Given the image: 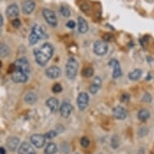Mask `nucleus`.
<instances>
[{
	"instance_id": "nucleus-1",
	"label": "nucleus",
	"mask_w": 154,
	"mask_h": 154,
	"mask_svg": "<svg viewBox=\"0 0 154 154\" xmlns=\"http://www.w3.org/2000/svg\"><path fill=\"white\" fill-rule=\"evenodd\" d=\"M53 47L49 43L44 44L40 48L34 50V55L36 63L41 66H45L53 57Z\"/></svg>"
},
{
	"instance_id": "nucleus-2",
	"label": "nucleus",
	"mask_w": 154,
	"mask_h": 154,
	"mask_svg": "<svg viewBox=\"0 0 154 154\" xmlns=\"http://www.w3.org/2000/svg\"><path fill=\"white\" fill-rule=\"evenodd\" d=\"M79 70V62L73 57H70L67 61L66 66V76L69 79L73 80L76 78Z\"/></svg>"
},
{
	"instance_id": "nucleus-3",
	"label": "nucleus",
	"mask_w": 154,
	"mask_h": 154,
	"mask_svg": "<svg viewBox=\"0 0 154 154\" xmlns=\"http://www.w3.org/2000/svg\"><path fill=\"white\" fill-rule=\"evenodd\" d=\"M45 35L43 29L40 25L35 24L32 28V32H31L29 37H28V41L30 45H35L40 41V39L42 38Z\"/></svg>"
},
{
	"instance_id": "nucleus-4",
	"label": "nucleus",
	"mask_w": 154,
	"mask_h": 154,
	"mask_svg": "<svg viewBox=\"0 0 154 154\" xmlns=\"http://www.w3.org/2000/svg\"><path fill=\"white\" fill-rule=\"evenodd\" d=\"M14 66L15 67V69L20 70L23 73H28V74L30 73V64H29L28 59L25 57H21V58L16 60L14 63Z\"/></svg>"
},
{
	"instance_id": "nucleus-5",
	"label": "nucleus",
	"mask_w": 154,
	"mask_h": 154,
	"mask_svg": "<svg viewBox=\"0 0 154 154\" xmlns=\"http://www.w3.org/2000/svg\"><path fill=\"white\" fill-rule=\"evenodd\" d=\"M42 13H43V16L45 19L46 22L49 25L53 26V27H56L57 25V19L55 13L53 12V11L45 8L42 11Z\"/></svg>"
},
{
	"instance_id": "nucleus-6",
	"label": "nucleus",
	"mask_w": 154,
	"mask_h": 154,
	"mask_svg": "<svg viewBox=\"0 0 154 154\" xmlns=\"http://www.w3.org/2000/svg\"><path fill=\"white\" fill-rule=\"evenodd\" d=\"M94 53L99 56L105 55L108 50V45L105 41H97L94 44Z\"/></svg>"
},
{
	"instance_id": "nucleus-7",
	"label": "nucleus",
	"mask_w": 154,
	"mask_h": 154,
	"mask_svg": "<svg viewBox=\"0 0 154 154\" xmlns=\"http://www.w3.org/2000/svg\"><path fill=\"white\" fill-rule=\"evenodd\" d=\"M31 143L37 149H41L45 146L46 142V138L45 135L42 134H34L30 138Z\"/></svg>"
},
{
	"instance_id": "nucleus-8",
	"label": "nucleus",
	"mask_w": 154,
	"mask_h": 154,
	"mask_svg": "<svg viewBox=\"0 0 154 154\" xmlns=\"http://www.w3.org/2000/svg\"><path fill=\"white\" fill-rule=\"evenodd\" d=\"M11 79L13 82H15L16 83H23L28 81V74L26 73H23L22 71L15 69L12 73Z\"/></svg>"
},
{
	"instance_id": "nucleus-9",
	"label": "nucleus",
	"mask_w": 154,
	"mask_h": 154,
	"mask_svg": "<svg viewBox=\"0 0 154 154\" xmlns=\"http://www.w3.org/2000/svg\"><path fill=\"white\" fill-rule=\"evenodd\" d=\"M77 103H78V106L79 108L81 111H84L86 108V106H88L89 103V95L86 92H82L78 96L77 99Z\"/></svg>"
},
{
	"instance_id": "nucleus-10",
	"label": "nucleus",
	"mask_w": 154,
	"mask_h": 154,
	"mask_svg": "<svg viewBox=\"0 0 154 154\" xmlns=\"http://www.w3.org/2000/svg\"><path fill=\"white\" fill-rule=\"evenodd\" d=\"M108 64L109 66L113 68V73H112L113 79H119V77L122 75V69L119 61H117L116 59H111V61L108 62Z\"/></svg>"
},
{
	"instance_id": "nucleus-11",
	"label": "nucleus",
	"mask_w": 154,
	"mask_h": 154,
	"mask_svg": "<svg viewBox=\"0 0 154 154\" xmlns=\"http://www.w3.org/2000/svg\"><path fill=\"white\" fill-rule=\"evenodd\" d=\"M113 116L116 119H119V120H123V119H126L128 113L125 108H124L121 106H117L113 108Z\"/></svg>"
},
{
	"instance_id": "nucleus-12",
	"label": "nucleus",
	"mask_w": 154,
	"mask_h": 154,
	"mask_svg": "<svg viewBox=\"0 0 154 154\" xmlns=\"http://www.w3.org/2000/svg\"><path fill=\"white\" fill-rule=\"evenodd\" d=\"M19 154H36L35 149L28 142H23L18 149Z\"/></svg>"
},
{
	"instance_id": "nucleus-13",
	"label": "nucleus",
	"mask_w": 154,
	"mask_h": 154,
	"mask_svg": "<svg viewBox=\"0 0 154 154\" xmlns=\"http://www.w3.org/2000/svg\"><path fill=\"white\" fill-rule=\"evenodd\" d=\"M45 73L47 77H48L49 79H55L59 78L61 74V69L58 68L57 66H51L49 68L46 69Z\"/></svg>"
},
{
	"instance_id": "nucleus-14",
	"label": "nucleus",
	"mask_w": 154,
	"mask_h": 154,
	"mask_svg": "<svg viewBox=\"0 0 154 154\" xmlns=\"http://www.w3.org/2000/svg\"><path fill=\"white\" fill-rule=\"evenodd\" d=\"M6 15L8 19H13V20L15 19L20 15V9L18 8V6L15 3L9 6L6 10Z\"/></svg>"
},
{
	"instance_id": "nucleus-15",
	"label": "nucleus",
	"mask_w": 154,
	"mask_h": 154,
	"mask_svg": "<svg viewBox=\"0 0 154 154\" xmlns=\"http://www.w3.org/2000/svg\"><path fill=\"white\" fill-rule=\"evenodd\" d=\"M35 8V3L33 0H25L22 4V10L23 14L29 15L32 12Z\"/></svg>"
},
{
	"instance_id": "nucleus-16",
	"label": "nucleus",
	"mask_w": 154,
	"mask_h": 154,
	"mask_svg": "<svg viewBox=\"0 0 154 154\" xmlns=\"http://www.w3.org/2000/svg\"><path fill=\"white\" fill-rule=\"evenodd\" d=\"M72 111H73V106L69 102L66 101L61 104V108H60V113H61L62 117H64V118L69 117Z\"/></svg>"
},
{
	"instance_id": "nucleus-17",
	"label": "nucleus",
	"mask_w": 154,
	"mask_h": 154,
	"mask_svg": "<svg viewBox=\"0 0 154 154\" xmlns=\"http://www.w3.org/2000/svg\"><path fill=\"white\" fill-rule=\"evenodd\" d=\"M46 105L48 108L50 109L51 112L55 113L58 110L59 101L56 98H50L46 101Z\"/></svg>"
},
{
	"instance_id": "nucleus-18",
	"label": "nucleus",
	"mask_w": 154,
	"mask_h": 154,
	"mask_svg": "<svg viewBox=\"0 0 154 154\" xmlns=\"http://www.w3.org/2000/svg\"><path fill=\"white\" fill-rule=\"evenodd\" d=\"M20 144V139L16 137H9L7 140V147L11 151H15Z\"/></svg>"
},
{
	"instance_id": "nucleus-19",
	"label": "nucleus",
	"mask_w": 154,
	"mask_h": 154,
	"mask_svg": "<svg viewBox=\"0 0 154 154\" xmlns=\"http://www.w3.org/2000/svg\"><path fill=\"white\" fill-rule=\"evenodd\" d=\"M101 84H102V80L99 77H96L95 79H94L93 83L90 87V92L91 94H96L98 92V91L99 90V88L101 87Z\"/></svg>"
},
{
	"instance_id": "nucleus-20",
	"label": "nucleus",
	"mask_w": 154,
	"mask_h": 154,
	"mask_svg": "<svg viewBox=\"0 0 154 154\" xmlns=\"http://www.w3.org/2000/svg\"><path fill=\"white\" fill-rule=\"evenodd\" d=\"M78 26H79V31L82 34L86 33L88 31V23L86 20L81 16L78 18Z\"/></svg>"
},
{
	"instance_id": "nucleus-21",
	"label": "nucleus",
	"mask_w": 154,
	"mask_h": 154,
	"mask_svg": "<svg viewBox=\"0 0 154 154\" xmlns=\"http://www.w3.org/2000/svg\"><path fill=\"white\" fill-rule=\"evenodd\" d=\"M24 101L28 104H30V105L35 104L36 101H37V95H36V94L34 93V92H28V93H27L25 94V97H24Z\"/></svg>"
},
{
	"instance_id": "nucleus-22",
	"label": "nucleus",
	"mask_w": 154,
	"mask_h": 154,
	"mask_svg": "<svg viewBox=\"0 0 154 154\" xmlns=\"http://www.w3.org/2000/svg\"><path fill=\"white\" fill-rule=\"evenodd\" d=\"M142 73H143V72L140 69H136L128 73V78L131 81H137V80L140 79Z\"/></svg>"
},
{
	"instance_id": "nucleus-23",
	"label": "nucleus",
	"mask_w": 154,
	"mask_h": 154,
	"mask_svg": "<svg viewBox=\"0 0 154 154\" xmlns=\"http://www.w3.org/2000/svg\"><path fill=\"white\" fill-rule=\"evenodd\" d=\"M137 116H138V119L140 121H146V120H148L149 119V117H150V112L148 110H146V109H142V110H140L138 112Z\"/></svg>"
},
{
	"instance_id": "nucleus-24",
	"label": "nucleus",
	"mask_w": 154,
	"mask_h": 154,
	"mask_svg": "<svg viewBox=\"0 0 154 154\" xmlns=\"http://www.w3.org/2000/svg\"><path fill=\"white\" fill-rule=\"evenodd\" d=\"M9 53H10V48H8V46L5 44L0 43V57L4 58L9 55Z\"/></svg>"
},
{
	"instance_id": "nucleus-25",
	"label": "nucleus",
	"mask_w": 154,
	"mask_h": 154,
	"mask_svg": "<svg viewBox=\"0 0 154 154\" xmlns=\"http://www.w3.org/2000/svg\"><path fill=\"white\" fill-rule=\"evenodd\" d=\"M57 152V147L54 143H49L45 149V154H55Z\"/></svg>"
},
{
	"instance_id": "nucleus-26",
	"label": "nucleus",
	"mask_w": 154,
	"mask_h": 154,
	"mask_svg": "<svg viewBox=\"0 0 154 154\" xmlns=\"http://www.w3.org/2000/svg\"><path fill=\"white\" fill-rule=\"evenodd\" d=\"M94 74V69L92 67H86L82 70V76L85 78H91Z\"/></svg>"
},
{
	"instance_id": "nucleus-27",
	"label": "nucleus",
	"mask_w": 154,
	"mask_h": 154,
	"mask_svg": "<svg viewBox=\"0 0 154 154\" xmlns=\"http://www.w3.org/2000/svg\"><path fill=\"white\" fill-rule=\"evenodd\" d=\"M60 12L62 15V16L66 18L69 17V15H70V10L66 6H61V8H60Z\"/></svg>"
},
{
	"instance_id": "nucleus-28",
	"label": "nucleus",
	"mask_w": 154,
	"mask_h": 154,
	"mask_svg": "<svg viewBox=\"0 0 154 154\" xmlns=\"http://www.w3.org/2000/svg\"><path fill=\"white\" fill-rule=\"evenodd\" d=\"M62 91V86L60 83H56L53 86V92L55 94H58Z\"/></svg>"
},
{
	"instance_id": "nucleus-29",
	"label": "nucleus",
	"mask_w": 154,
	"mask_h": 154,
	"mask_svg": "<svg viewBox=\"0 0 154 154\" xmlns=\"http://www.w3.org/2000/svg\"><path fill=\"white\" fill-rule=\"evenodd\" d=\"M57 131L53 130V131H48V132H47V133L45 135V137L46 139H53V138L57 137Z\"/></svg>"
},
{
	"instance_id": "nucleus-30",
	"label": "nucleus",
	"mask_w": 154,
	"mask_h": 154,
	"mask_svg": "<svg viewBox=\"0 0 154 154\" xmlns=\"http://www.w3.org/2000/svg\"><path fill=\"white\" fill-rule=\"evenodd\" d=\"M80 143H81V145L83 147V148H87V147L90 145V140H89L87 137H84L81 139Z\"/></svg>"
},
{
	"instance_id": "nucleus-31",
	"label": "nucleus",
	"mask_w": 154,
	"mask_h": 154,
	"mask_svg": "<svg viewBox=\"0 0 154 154\" xmlns=\"http://www.w3.org/2000/svg\"><path fill=\"white\" fill-rule=\"evenodd\" d=\"M111 146L113 147L114 149H116L118 148V146H119V140H118V137H115L112 138V140H111Z\"/></svg>"
},
{
	"instance_id": "nucleus-32",
	"label": "nucleus",
	"mask_w": 154,
	"mask_h": 154,
	"mask_svg": "<svg viewBox=\"0 0 154 154\" xmlns=\"http://www.w3.org/2000/svg\"><path fill=\"white\" fill-rule=\"evenodd\" d=\"M148 133H149V129L147 128H140L139 131H138L140 137H145Z\"/></svg>"
},
{
	"instance_id": "nucleus-33",
	"label": "nucleus",
	"mask_w": 154,
	"mask_h": 154,
	"mask_svg": "<svg viewBox=\"0 0 154 154\" xmlns=\"http://www.w3.org/2000/svg\"><path fill=\"white\" fill-rule=\"evenodd\" d=\"M11 24H12V26L14 28H20L21 25V22L20 20V19H17V18L14 19L12 20V22H11Z\"/></svg>"
},
{
	"instance_id": "nucleus-34",
	"label": "nucleus",
	"mask_w": 154,
	"mask_h": 154,
	"mask_svg": "<svg viewBox=\"0 0 154 154\" xmlns=\"http://www.w3.org/2000/svg\"><path fill=\"white\" fill-rule=\"evenodd\" d=\"M113 38V35H111V34H110V33H106V34L103 35V40L104 41H107V42H109V41H112Z\"/></svg>"
},
{
	"instance_id": "nucleus-35",
	"label": "nucleus",
	"mask_w": 154,
	"mask_h": 154,
	"mask_svg": "<svg viewBox=\"0 0 154 154\" xmlns=\"http://www.w3.org/2000/svg\"><path fill=\"white\" fill-rule=\"evenodd\" d=\"M143 101L146 102V103H150L152 101L151 94L149 93H146L143 97Z\"/></svg>"
},
{
	"instance_id": "nucleus-36",
	"label": "nucleus",
	"mask_w": 154,
	"mask_h": 154,
	"mask_svg": "<svg viewBox=\"0 0 154 154\" xmlns=\"http://www.w3.org/2000/svg\"><path fill=\"white\" fill-rule=\"evenodd\" d=\"M130 99V95L129 94H124L123 95L121 96V102H124V103H126V102H128Z\"/></svg>"
},
{
	"instance_id": "nucleus-37",
	"label": "nucleus",
	"mask_w": 154,
	"mask_h": 154,
	"mask_svg": "<svg viewBox=\"0 0 154 154\" xmlns=\"http://www.w3.org/2000/svg\"><path fill=\"white\" fill-rule=\"evenodd\" d=\"M66 26L68 27L69 28H71V29H73V28H75L76 26V23L73 20H69L67 22V23H66Z\"/></svg>"
},
{
	"instance_id": "nucleus-38",
	"label": "nucleus",
	"mask_w": 154,
	"mask_h": 154,
	"mask_svg": "<svg viewBox=\"0 0 154 154\" xmlns=\"http://www.w3.org/2000/svg\"><path fill=\"white\" fill-rule=\"evenodd\" d=\"M0 154H6V150L3 147H0Z\"/></svg>"
},
{
	"instance_id": "nucleus-39",
	"label": "nucleus",
	"mask_w": 154,
	"mask_h": 154,
	"mask_svg": "<svg viewBox=\"0 0 154 154\" xmlns=\"http://www.w3.org/2000/svg\"><path fill=\"white\" fill-rule=\"evenodd\" d=\"M3 24V18L2 15H0V27Z\"/></svg>"
}]
</instances>
